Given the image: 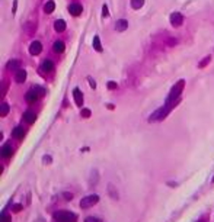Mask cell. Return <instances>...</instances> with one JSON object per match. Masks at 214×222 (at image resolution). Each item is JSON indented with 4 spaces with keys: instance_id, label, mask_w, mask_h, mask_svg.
<instances>
[{
    "instance_id": "cell-1",
    "label": "cell",
    "mask_w": 214,
    "mask_h": 222,
    "mask_svg": "<svg viewBox=\"0 0 214 222\" xmlns=\"http://www.w3.org/2000/svg\"><path fill=\"white\" fill-rule=\"evenodd\" d=\"M184 86H185V80H179L176 84L172 87V90L169 93V96H167V102L166 104H170V106H175V102H178V97H179V94L182 93V89H184Z\"/></svg>"
},
{
    "instance_id": "cell-2",
    "label": "cell",
    "mask_w": 214,
    "mask_h": 222,
    "mask_svg": "<svg viewBox=\"0 0 214 222\" xmlns=\"http://www.w3.org/2000/svg\"><path fill=\"white\" fill-rule=\"evenodd\" d=\"M54 218L58 222H76V215L68 210H58L54 213Z\"/></svg>"
},
{
    "instance_id": "cell-3",
    "label": "cell",
    "mask_w": 214,
    "mask_h": 222,
    "mask_svg": "<svg viewBox=\"0 0 214 222\" xmlns=\"http://www.w3.org/2000/svg\"><path fill=\"white\" fill-rule=\"evenodd\" d=\"M98 200H99L98 195H89V196L83 197V199L80 200V208H83V209L90 208V206L96 205V203H98Z\"/></svg>"
},
{
    "instance_id": "cell-4",
    "label": "cell",
    "mask_w": 214,
    "mask_h": 222,
    "mask_svg": "<svg viewBox=\"0 0 214 222\" xmlns=\"http://www.w3.org/2000/svg\"><path fill=\"white\" fill-rule=\"evenodd\" d=\"M170 104H166V106H163V108H160V109H157V111L154 112L152 116L149 118V121H157V119H163V118L166 116L167 113H169V111H170Z\"/></svg>"
},
{
    "instance_id": "cell-5",
    "label": "cell",
    "mask_w": 214,
    "mask_h": 222,
    "mask_svg": "<svg viewBox=\"0 0 214 222\" xmlns=\"http://www.w3.org/2000/svg\"><path fill=\"white\" fill-rule=\"evenodd\" d=\"M182 22H184V16H182L181 13L175 12V13L170 15V23H172L174 26H181Z\"/></svg>"
},
{
    "instance_id": "cell-6",
    "label": "cell",
    "mask_w": 214,
    "mask_h": 222,
    "mask_svg": "<svg viewBox=\"0 0 214 222\" xmlns=\"http://www.w3.org/2000/svg\"><path fill=\"white\" fill-rule=\"evenodd\" d=\"M41 51H42V45H41L40 41H33L32 44L29 45V52H31L32 55H38Z\"/></svg>"
},
{
    "instance_id": "cell-7",
    "label": "cell",
    "mask_w": 214,
    "mask_h": 222,
    "mask_svg": "<svg viewBox=\"0 0 214 222\" xmlns=\"http://www.w3.org/2000/svg\"><path fill=\"white\" fill-rule=\"evenodd\" d=\"M38 97H40V94H38L37 91L33 90V89L28 90L26 94H25V99H26L28 103H33V102H37V100H38Z\"/></svg>"
},
{
    "instance_id": "cell-8",
    "label": "cell",
    "mask_w": 214,
    "mask_h": 222,
    "mask_svg": "<svg viewBox=\"0 0 214 222\" xmlns=\"http://www.w3.org/2000/svg\"><path fill=\"white\" fill-rule=\"evenodd\" d=\"M35 119H37V115H35L32 111H26L23 113V121H25L26 124H33Z\"/></svg>"
},
{
    "instance_id": "cell-9",
    "label": "cell",
    "mask_w": 214,
    "mask_h": 222,
    "mask_svg": "<svg viewBox=\"0 0 214 222\" xmlns=\"http://www.w3.org/2000/svg\"><path fill=\"white\" fill-rule=\"evenodd\" d=\"M82 10H83L82 6H80V5H77V3H73V5H70V6H68V12L72 13L73 16H79V15L82 13Z\"/></svg>"
},
{
    "instance_id": "cell-10",
    "label": "cell",
    "mask_w": 214,
    "mask_h": 222,
    "mask_svg": "<svg viewBox=\"0 0 214 222\" xmlns=\"http://www.w3.org/2000/svg\"><path fill=\"white\" fill-rule=\"evenodd\" d=\"M128 28V22L125 19H120L117 20V23H115V31H118V32H122V31H125Z\"/></svg>"
},
{
    "instance_id": "cell-11",
    "label": "cell",
    "mask_w": 214,
    "mask_h": 222,
    "mask_svg": "<svg viewBox=\"0 0 214 222\" xmlns=\"http://www.w3.org/2000/svg\"><path fill=\"white\" fill-rule=\"evenodd\" d=\"M73 97H74V102H76L77 106L83 104V94H82V91L79 89H74L73 90Z\"/></svg>"
},
{
    "instance_id": "cell-12",
    "label": "cell",
    "mask_w": 214,
    "mask_h": 222,
    "mask_svg": "<svg viewBox=\"0 0 214 222\" xmlns=\"http://www.w3.org/2000/svg\"><path fill=\"white\" fill-rule=\"evenodd\" d=\"M15 80H16L18 83H23V81L26 80V71H25V70H22V68H19V70L16 71Z\"/></svg>"
},
{
    "instance_id": "cell-13",
    "label": "cell",
    "mask_w": 214,
    "mask_h": 222,
    "mask_svg": "<svg viewBox=\"0 0 214 222\" xmlns=\"http://www.w3.org/2000/svg\"><path fill=\"white\" fill-rule=\"evenodd\" d=\"M12 154H13V148L10 147V144H6V145H3V148H2V157L7 158V157H10Z\"/></svg>"
},
{
    "instance_id": "cell-14",
    "label": "cell",
    "mask_w": 214,
    "mask_h": 222,
    "mask_svg": "<svg viewBox=\"0 0 214 222\" xmlns=\"http://www.w3.org/2000/svg\"><path fill=\"white\" fill-rule=\"evenodd\" d=\"M54 29H55L57 32H63V31H66V22H64L63 19L55 20V22H54Z\"/></svg>"
},
{
    "instance_id": "cell-15",
    "label": "cell",
    "mask_w": 214,
    "mask_h": 222,
    "mask_svg": "<svg viewBox=\"0 0 214 222\" xmlns=\"http://www.w3.org/2000/svg\"><path fill=\"white\" fill-rule=\"evenodd\" d=\"M41 68H42V71H45V73L53 71V70H54V64H53V61H50V60H47V61H44V63H42V65H41Z\"/></svg>"
},
{
    "instance_id": "cell-16",
    "label": "cell",
    "mask_w": 214,
    "mask_h": 222,
    "mask_svg": "<svg viewBox=\"0 0 214 222\" xmlns=\"http://www.w3.org/2000/svg\"><path fill=\"white\" fill-rule=\"evenodd\" d=\"M20 68V61L19 60H10L7 63V70H19Z\"/></svg>"
},
{
    "instance_id": "cell-17",
    "label": "cell",
    "mask_w": 214,
    "mask_h": 222,
    "mask_svg": "<svg viewBox=\"0 0 214 222\" xmlns=\"http://www.w3.org/2000/svg\"><path fill=\"white\" fill-rule=\"evenodd\" d=\"M12 134H13V137L16 138V139H22V138H23V135H25V131H23V128H22V126H16Z\"/></svg>"
},
{
    "instance_id": "cell-18",
    "label": "cell",
    "mask_w": 214,
    "mask_h": 222,
    "mask_svg": "<svg viewBox=\"0 0 214 222\" xmlns=\"http://www.w3.org/2000/svg\"><path fill=\"white\" fill-rule=\"evenodd\" d=\"M54 9H55V3H54L53 0H50V2H47V3L44 5V12L45 13L54 12Z\"/></svg>"
},
{
    "instance_id": "cell-19",
    "label": "cell",
    "mask_w": 214,
    "mask_h": 222,
    "mask_svg": "<svg viewBox=\"0 0 214 222\" xmlns=\"http://www.w3.org/2000/svg\"><path fill=\"white\" fill-rule=\"evenodd\" d=\"M53 50L54 52H63L64 51V42H61V41H55L53 45Z\"/></svg>"
},
{
    "instance_id": "cell-20",
    "label": "cell",
    "mask_w": 214,
    "mask_h": 222,
    "mask_svg": "<svg viewBox=\"0 0 214 222\" xmlns=\"http://www.w3.org/2000/svg\"><path fill=\"white\" fill-rule=\"evenodd\" d=\"M93 48L96 50L98 52H100L102 51V45H100V39H99V36L96 35V36H93Z\"/></svg>"
},
{
    "instance_id": "cell-21",
    "label": "cell",
    "mask_w": 214,
    "mask_h": 222,
    "mask_svg": "<svg viewBox=\"0 0 214 222\" xmlns=\"http://www.w3.org/2000/svg\"><path fill=\"white\" fill-rule=\"evenodd\" d=\"M144 5V0H131V7L133 9H140Z\"/></svg>"
},
{
    "instance_id": "cell-22",
    "label": "cell",
    "mask_w": 214,
    "mask_h": 222,
    "mask_svg": "<svg viewBox=\"0 0 214 222\" xmlns=\"http://www.w3.org/2000/svg\"><path fill=\"white\" fill-rule=\"evenodd\" d=\"M32 89L37 91L40 96H45V89H44V87H41V86H33Z\"/></svg>"
},
{
    "instance_id": "cell-23",
    "label": "cell",
    "mask_w": 214,
    "mask_h": 222,
    "mask_svg": "<svg viewBox=\"0 0 214 222\" xmlns=\"http://www.w3.org/2000/svg\"><path fill=\"white\" fill-rule=\"evenodd\" d=\"M0 113H2V116H6L7 113H9V104L3 102V103H2V112H0Z\"/></svg>"
},
{
    "instance_id": "cell-24",
    "label": "cell",
    "mask_w": 214,
    "mask_h": 222,
    "mask_svg": "<svg viewBox=\"0 0 214 222\" xmlns=\"http://www.w3.org/2000/svg\"><path fill=\"white\" fill-rule=\"evenodd\" d=\"M210 61H211V57H205V58H204L200 64H198V67H200V68H204L207 64H210Z\"/></svg>"
},
{
    "instance_id": "cell-25",
    "label": "cell",
    "mask_w": 214,
    "mask_h": 222,
    "mask_svg": "<svg viewBox=\"0 0 214 222\" xmlns=\"http://www.w3.org/2000/svg\"><path fill=\"white\" fill-rule=\"evenodd\" d=\"M85 222H102V219H99V218H95V216H89V218L85 219Z\"/></svg>"
},
{
    "instance_id": "cell-26",
    "label": "cell",
    "mask_w": 214,
    "mask_h": 222,
    "mask_svg": "<svg viewBox=\"0 0 214 222\" xmlns=\"http://www.w3.org/2000/svg\"><path fill=\"white\" fill-rule=\"evenodd\" d=\"M108 15H109V13H108V6L103 5V6H102V16H103V18H108Z\"/></svg>"
},
{
    "instance_id": "cell-27",
    "label": "cell",
    "mask_w": 214,
    "mask_h": 222,
    "mask_svg": "<svg viewBox=\"0 0 214 222\" xmlns=\"http://www.w3.org/2000/svg\"><path fill=\"white\" fill-rule=\"evenodd\" d=\"M82 116H83V118H89V116H90V111L86 109V108H85V109H82Z\"/></svg>"
},
{
    "instance_id": "cell-28",
    "label": "cell",
    "mask_w": 214,
    "mask_h": 222,
    "mask_svg": "<svg viewBox=\"0 0 214 222\" xmlns=\"http://www.w3.org/2000/svg\"><path fill=\"white\" fill-rule=\"evenodd\" d=\"M108 89H109V90H114V89H117V83H115V81H108Z\"/></svg>"
},
{
    "instance_id": "cell-29",
    "label": "cell",
    "mask_w": 214,
    "mask_h": 222,
    "mask_svg": "<svg viewBox=\"0 0 214 222\" xmlns=\"http://www.w3.org/2000/svg\"><path fill=\"white\" fill-rule=\"evenodd\" d=\"M20 209H22V205H13L12 210H13V212H19Z\"/></svg>"
},
{
    "instance_id": "cell-30",
    "label": "cell",
    "mask_w": 214,
    "mask_h": 222,
    "mask_svg": "<svg viewBox=\"0 0 214 222\" xmlns=\"http://www.w3.org/2000/svg\"><path fill=\"white\" fill-rule=\"evenodd\" d=\"M2 222H10V218L7 215H3L2 216Z\"/></svg>"
},
{
    "instance_id": "cell-31",
    "label": "cell",
    "mask_w": 214,
    "mask_h": 222,
    "mask_svg": "<svg viewBox=\"0 0 214 222\" xmlns=\"http://www.w3.org/2000/svg\"><path fill=\"white\" fill-rule=\"evenodd\" d=\"M89 84H90V87H92V89H95V87H96V83H95V80H92V78H89Z\"/></svg>"
},
{
    "instance_id": "cell-32",
    "label": "cell",
    "mask_w": 214,
    "mask_h": 222,
    "mask_svg": "<svg viewBox=\"0 0 214 222\" xmlns=\"http://www.w3.org/2000/svg\"><path fill=\"white\" fill-rule=\"evenodd\" d=\"M5 93H6V83L2 84V96H5Z\"/></svg>"
},
{
    "instance_id": "cell-33",
    "label": "cell",
    "mask_w": 214,
    "mask_h": 222,
    "mask_svg": "<svg viewBox=\"0 0 214 222\" xmlns=\"http://www.w3.org/2000/svg\"><path fill=\"white\" fill-rule=\"evenodd\" d=\"M16 6H18V2L15 0V2H13V9H12V12H13V13L16 12Z\"/></svg>"
},
{
    "instance_id": "cell-34",
    "label": "cell",
    "mask_w": 214,
    "mask_h": 222,
    "mask_svg": "<svg viewBox=\"0 0 214 222\" xmlns=\"http://www.w3.org/2000/svg\"><path fill=\"white\" fill-rule=\"evenodd\" d=\"M50 161H51V158H50V157H44V163H50Z\"/></svg>"
}]
</instances>
